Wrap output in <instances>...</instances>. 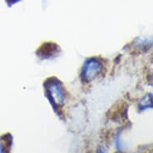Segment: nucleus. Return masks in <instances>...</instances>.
Wrapping results in <instances>:
<instances>
[{"label":"nucleus","instance_id":"nucleus-1","mask_svg":"<svg viewBox=\"0 0 153 153\" xmlns=\"http://www.w3.org/2000/svg\"><path fill=\"white\" fill-rule=\"evenodd\" d=\"M48 90L54 103L58 105L63 104V100H64V95H63V90L61 89L59 84L57 83H50L48 86Z\"/></svg>","mask_w":153,"mask_h":153},{"label":"nucleus","instance_id":"nucleus-5","mask_svg":"<svg viewBox=\"0 0 153 153\" xmlns=\"http://www.w3.org/2000/svg\"><path fill=\"white\" fill-rule=\"evenodd\" d=\"M10 1H15V0H10Z\"/></svg>","mask_w":153,"mask_h":153},{"label":"nucleus","instance_id":"nucleus-2","mask_svg":"<svg viewBox=\"0 0 153 153\" xmlns=\"http://www.w3.org/2000/svg\"><path fill=\"white\" fill-rule=\"evenodd\" d=\"M100 69L101 65L98 61L94 60V59L88 61L84 68L83 76L87 80H91L100 72Z\"/></svg>","mask_w":153,"mask_h":153},{"label":"nucleus","instance_id":"nucleus-3","mask_svg":"<svg viewBox=\"0 0 153 153\" xmlns=\"http://www.w3.org/2000/svg\"><path fill=\"white\" fill-rule=\"evenodd\" d=\"M7 143H5L3 140H0V153H8V151L7 149Z\"/></svg>","mask_w":153,"mask_h":153},{"label":"nucleus","instance_id":"nucleus-4","mask_svg":"<svg viewBox=\"0 0 153 153\" xmlns=\"http://www.w3.org/2000/svg\"><path fill=\"white\" fill-rule=\"evenodd\" d=\"M98 153H107V152L103 148H100L98 150Z\"/></svg>","mask_w":153,"mask_h":153}]
</instances>
